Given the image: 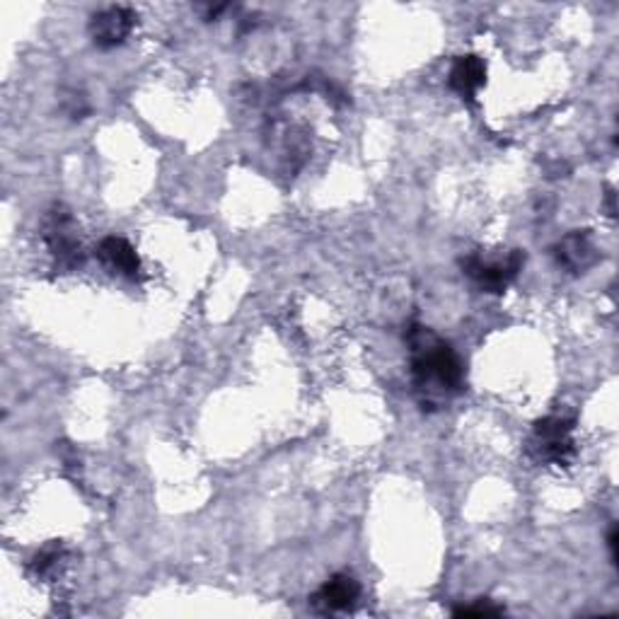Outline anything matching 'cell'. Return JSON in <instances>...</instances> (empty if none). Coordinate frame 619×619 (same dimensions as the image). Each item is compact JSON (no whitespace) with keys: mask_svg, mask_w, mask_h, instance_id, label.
I'll list each match as a JSON object with an SVG mask.
<instances>
[{"mask_svg":"<svg viewBox=\"0 0 619 619\" xmlns=\"http://www.w3.org/2000/svg\"><path fill=\"white\" fill-rule=\"evenodd\" d=\"M410 346L412 382L421 410L436 412L465 388V366L453 346L441 339L426 325H410L406 329Z\"/></svg>","mask_w":619,"mask_h":619,"instance_id":"obj_1","label":"cell"},{"mask_svg":"<svg viewBox=\"0 0 619 619\" xmlns=\"http://www.w3.org/2000/svg\"><path fill=\"white\" fill-rule=\"evenodd\" d=\"M528 455L532 463L566 467L576 457V441H574V419L564 414H550L532 426L528 441Z\"/></svg>","mask_w":619,"mask_h":619,"instance_id":"obj_2","label":"cell"},{"mask_svg":"<svg viewBox=\"0 0 619 619\" xmlns=\"http://www.w3.org/2000/svg\"><path fill=\"white\" fill-rule=\"evenodd\" d=\"M42 240L56 269L76 271L85 262V252L78 235V222L66 204H52L42 216Z\"/></svg>","mask_w":619,"mask_h":619,"instance_id":"obj_3","label":"cell"},{"mask_svg":"<svg viewBox=\"0 0 619 619\" xmlns=\"http://www.w3.org/2000/svg\"><path fill=\"white\" fill-rule=\"evenodd\" d=\"M525 267V252L513 250L503 257H485L475 252L463 259V271L485 293H503Z\"/></svg>","mask_w":619,"mask_h":619,"instance_id":"obj_4","label":"cell"},{"mask_svg":"<svg viewBox=\"0 0 619 619\" xmlns=\"http://www.w3.org/2000/svg\"><path fill=\"white\" fill-rule=\"evenodd\" d=\"M133 28H135V12L123 6H111L93 15L90 36L95 46L117 48L129 40Z\"/></svg>","mask_w":619,"mask_h":619,"instance_id":"obj_5","label":"cell"},{"mask_svg":"<svg viewBox=\"0 0 619 619\" xmlns=\"http://www.w3.org/2000/svg\"><path fill=\"white\" fill-rule=\"evenodd\" d=\"M556 264L566 269L568 274H584V271L598 264L600 252L598 245L593 242L588 230H572L552 247Z\"/></svg>","mask_w":619,"mask_h":619,"instance_id":"obj_6","label":"cell"},{"mask_svg":"<svg viewBox=\"0 0 619 619\" xmlns=\"http://www.w3.org/2000/svg\"><path fill=\"white\" fill-rule=\"evenodd\" d=\"M358 600H361V584L351 574H334L325 584L317 588V593L310 602L317 612L334 615V612H351Z\"/></svg>","mask_w":619,"mask_h":619,"instance_id":"obj_7","label":"cell"},{"mask_svg":"<svg viewBox=\"0 0 619 619\" xmlns=\"http://www.w3.org/2000/svg\"><path fill=\"white\" fill-rule=\"evenodd\" d=\"M448 85H450V90L457 97H463L465 102H475L479 90L487 85L485 58H479L475 54L457 56L448 73Z\"/></svg>","mask_w":619,"mask_h":619,"instance_id":"obj_8","label":"cell"},{"mask_svg":"<svg viewBox=\"0 0 619 619\" xmlns=\"http://www.w3.org/2000/svg\"><path fill=\"white\" fill-rule=\"evenodd\" d=\"M97 257H100V262L109 271H115L119 276L139 279L141 274V259L135 254L133 245L129 240L117 238V235H109V238L97 245Z\"/></svg>","mask_w":619,"mask_h":619,"instance_id":"obj_9","label":"cell"},{"mask_svg":"<svg viewBox=\"0 0 619 619\" xmlns=\"http://www.w3.org/2000/svg\"><path fill=\"white\" fill-rule=\"evenodd\" d=\"M66 560H68V550L64 547V542H48L46 547H42L32 556L30 574L36 580H48V578H54L61 568H64Z\"/></svg>","mask_w":619,"mask_h":619,"instance_id":"obj_10","label":"cell"},{"mask_svg":"<svg viewBox=\"0 0 619 619\" xmlns=\"http://www.w3.org/2000/svg\"><path fill=\"white\" fill-rule=\"evenodd\" d=\"M455 617H499L503 615L501 605H493V600L489 598H479L473 605H463V608L453 610Z\"/></svg>","mask_w":619,"mask_h":619,"instance_id":"obj_11","label":"cell"},{"mask_svg":"<svg viewBox=\"0 0 619 619\" xmlns=\"http://www.w3.org/2000/svg\"><path fill=\"white\" fill-rule=\"evenodd\" d=\"M608 547H610L612 564H617L619 562V530H617V525H612L610 532H608Z\"/></svg>","mask_w":619,"mask_h":619,"instance_id":"obj_12","label":"cell"},{"mask_svg":"<svg viewBox=\"0 0 619 619\" xmlns=\"http://www.w3.org/2000/svg\"><path fill=\"white\" fill-rule=\"evenodd\" d=\"M605 206H608V216L615 218V189L608 187V192H605Z\"/></svg>","mask_w":619,"mask_h":619,"instance_id":"obj_13","label":"cell"}]
</instances>
